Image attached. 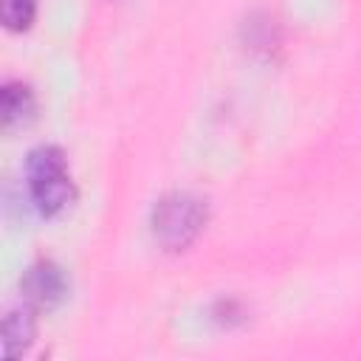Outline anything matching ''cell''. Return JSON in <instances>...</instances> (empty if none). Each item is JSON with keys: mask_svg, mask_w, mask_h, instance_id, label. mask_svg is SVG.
I'll list each match as a JSON object with an SVG mask.
<instances>
[{"mask_svg": "<svg viewBox=\"0 0 361 361\" xmlns=\"http://www.w3.org/2000/svg\"><path fill=\"white\" fill-rule=\"evenodd\" d=\"M37 113V99L28 85L23 82H8L0 90V118L6 130L25 127Z\"/></svg>", "mask_w": 361, "mask_h": 361, "instance_id": "cell-5", "label": "cell"}, {"mask_svg": "<svg viewBox=\"0 0 361 361\" xmlns=\"http://www.w3.org/2000/svg\"><path fill=\"white\" fill-rule=\"evenodd\" d=\"M20 290H23V299L37 310H54L68 296V276L56 262L39 259L23 274Z\"/></svg>", "mask_w": 361, "mask_h": 361, "instance_id": "cell-3", "label": "cell"}, {"mask_svg": "<svg viewBox=\"0 0 361 361\" xmlns=\"http://www.w3.org/2000/svg\"><path fill=\"white\" fill-rule=\"evenodd\" d=\"M0 14L8 31H25L37 17V0H0Z\"/></svg>", "mask_w": 361, "mask_h": 361, "instance_id": "cell-6", "label": "cell"}, {"mask_svg": "<svg viewBox=\"0 0 361 361\" xmlns=\"http://www.w3.org/2000/svg\"><path fill=\"white\" fill-rule=\"evenodd\" d=\"M206 200L192 192H169L155 200L149 226L152 237L164 251H183L189 248L206 226Z\"/></svg>", "mask_w": 361, "mask_h": 361, "instance_id": "cell-2", "label": "cell"}, {"mask_svg": "<svg viewBox=\"0 0 361 361\" xmlns=\"http://www.w3.org/2000/svg\"><path fill=\"white\" fill-rule=\"evenodd\" d=\"M37 338V307L23 299L20 307H11L3 316V353L8 361L20 358Z\"/></svg>", "mask_w": 361, "mask_h": 361, "instance_id": "cell-4", "label": "cell"}, {"mask_svg": "<svg viewBox=\"0 0 361 361\" xmlns=\"http://www.w3.org/2000/svg\"><path fill=\"white\" fill-rule=\"evenodd\" d=\"M25 180L31 203L42 217H56L73 203V180L68 158L54 144H39L25 158Z\"/></svg>", "mask_w": 361, "mask_h": 361, "instance_id": "cell-1", "label": "cell"}]
</instances>
